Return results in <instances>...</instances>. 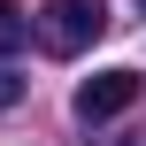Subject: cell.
<instances>
[{"label": "cell", "mask_w": 146, "mask_h": 146, "mask_svg": "<svg viewBox=\"0 0 146 146\" xmlns=\"http://www.w3.org/2000/svg\"><path fill=\"white\" fill-rule=\"evenodd\" d=\"M31 31H38V15H23L15 0H0V54H15V46H23Z\"/></svg>", "instance_id": "obj_3"}, {"label": "cell", "mask_w": 146, "mask_h": 146, "mask_svg": "<svg viewBox=\"0 0 146 146\" xmlns=\"http://www.w3.org/2000/svg\"><path fill=\"white\" fill-rule=\"evenodd\" d=\"M100 31H108V0H46V8H38V46L62 54V62L85 54Z\"/></svg>", "instance_id": "obj_1"}, {"label": "cell", "mask_w": 146, "mask_h": 146, "mask_svg": "<svg viewBox=\"0 0 146 146\" xmlns=\"http://www.w3.org/2000/svg\"><path fill=\"white\" fill-rule=\"evenodd\" d=\"M15 100H23V77H15L8 62H0V108H15Z\"/></svg>", "instance_id": "obj_4"}, {"label": "cell", "mask_w": 146, "mask_h": 146, "mask_svg": "<svg viewBox=\"0 0 146 146\" xmlns=\"http://www.w3.org/2000/svg\"><path fill=\"white\" fill-rule=\"evenodd\" d=\"M131 100H139V69H100V77L77 85L69 108H77V123H108V115H123Z\"/></svg>", "instance_id": "obj_2"}]
</instances>
